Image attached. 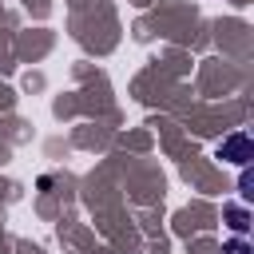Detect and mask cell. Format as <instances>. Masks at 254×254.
I'll return each mask as SVG.
<instances>
[{
	"mask_svg": "<svg viewBox=\"0 0 254 254\" xmlns=\"http://www.w3.org/2000/svg\"><path fill=\"white\" fill-rule=\"evenodd\" d=\"M218 159H226V163H234V167H246V163L254 159V143H250V135H246V131L226 135V139L218 143Z\"/></svg>",
	"mask_w": 254,
	"mask_h": 254,
	"instance_id": "obj_1",
	"label": "cell"
},
{
	"mask_svg": "<svg viewBox=\"0 0 254 254\" xmlns=\"http://www.w3.org/2000/svg\"><path fill=\"white\" fill-rule=\"evenodd\" d=\"M226 218H230V226H234L238 234L250 226V218H246V210H242V206H226Z\"/></svg>",
	"mask_w": 254,
	"mask_h": 254,
	"instance_id": "obj_2",
	"label": "cell"
}]
</instances>
